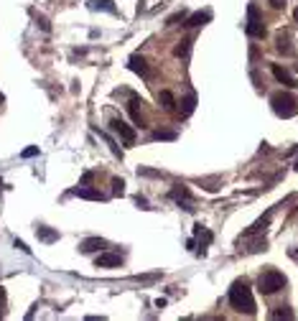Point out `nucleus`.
<instances>
[{
	"mask_svg": "<svg viewBox=\"0 0 298 321\" xmlns=\"http://www.w3.org/2000/svg\"><path fill=\"white\" fill-rule=\"evenodd\" d=\"M229 303H232L235 311L255 316V298H252V291L247 288V283H242V280L232 283V288H229Z\"/></svg>",
	"mask_w": 298,
	"mask_h": 321,
	"instance_id": "nucleus-1",
	"label": "nucleus"
},
{
	"mask_svg": "<svg viewBox=\"0 0 298 321\" xmlns=\"http://www.w3.org/2000/svg\"><path fill=\"white\" fill-rule=\"evenodd\" d=\"M270 105H273V112L278 117H283V120L298 115V97L290 94V92H275L270 97Z\"/></svg>",
	"mask_w": 298,
	"mask_h": 321,
	"instance_id": "nucleus-2",
	"label": "nucleus"
},
{
	"mask_svg": "<svg viewBox=\"0 0 298 321\" xmlns=\"http://www.w3.org/2000/svg\"><path fill=\"white\" fill-rule=\"evenodd\" d=\"M285 283H288V280H285V275H283L280 270H275V268H270V270L260 273V278H257V288H260V293H262V296L278 293Z\"/></svg>",
	"mask_w": 298,
	"mask_h": 321,
	"instance_id": "nucleus-3",
	"label": "nucleus"
},
{
	"mask_svg": "<svg viewBox=\"0 0 298 321\" xmlns=\"http://www.w3.org/2000/svg\"><path fill=\"white\" fill-rule=\"evenodd\" d=\"M247 34L252 39H262L265 36V23H262V16L257 11V6H247Z\"/></svg>",
	"mask_w": 298,
	"mask_h": 321,
	"instance_id": "nucleus-4",
	"label": "nucleus"
},
{
	"mask_svg": "<svg viewBox=\"0 0 298 321\" xmlns=\"http://www.w3.org/2000/svg\"><path fill=\"white\" fill-rule=\"evenodd\" d=\"M110 127H112V133H115V135H117L125 145H135V138H138V135H135V130H133L125 120L115 117V120H110Z\"/></svg>",
	"mask_w": 298,
	"mask_h": 321,
	"instance_id": "nucleus-5",
	"label": "nucleus"
},
{
	"mask_svg": "<svg viewBox=\"0 0 298 321\" xmlns=\"http://www.w3.org/2000/svg\"><path fill=\"white\" fill-rule=\"evenodd\" d=\"M127 69H130V72H135V74H140L143 79H151V69H148L145 59H143V56H138V54H133V56L127 59Z\"/></svg>",
	"mask_w": 298,
	"mask_h": 321,
	"instance_id": "nucleus-6",
	"label": "nucleus"
},
{
	"mask_svg": "<svg viewBox=\"0 0 298 321\" xmlns=\"http://www.w3.org/2000/svg\"><path fill=\"white\" fill-rule=\"evenodd\" d=\"M270 72H273V77H275L280 84H285V87H298V79H295L288 69H283L280 64H273V67H270Z\"/></svg>",
	"mask_w": 298,
	"mask_h": 321,
	"instance_id": "nucleus-7",
	"label": "nucleus"
},
{
	"mask_svg": "<svg viewBox=\"0 0 298 321\" xmlns=\"http://www.w3.org/2000/svg\"><path fill=\"white\" fill-rule=\"evenodd\" d=\"M107 242L102 240V237H87V240H82L79 242V252H84V255H89V252H97V250H102Z\"/></svg>",
	"mask_w": 298,
	"mask_h": 321,
	"instance_id": "nucleus-8",
	"label": "nucleus"
},
{
	"mask_svg": "<svg viewBox=\"0 0 298 321\" xmlns=\"http://www.w3.org/2000/svg\"><path fill=\"white\" fill-rule=\"evenodd\" d=\"M122 265V258L117 252H102L97 255V268H120Z\"/></svg>",
	"mask_w": 298,
	"mask_h": 321,
	"instance_id": "nucleus-9",
	"label": "nucleus"
},
{
	"mask_svg": "<svg viewBox=\"0 0 298 321\" xmlns=\"http://www.w3.org/2000/svg\"><path fill=\"white\" fill-rule=\"evenodd\" d=\"M212 21V11H199V13H191L189 18H186V26L189 28H196V26H204V23H209Z\"/></svg>",
	"mask_w": 298,
	"mask_h": 321,
	"instance_id": "nucleus-10",
	"label": "nucleus"
},
{
	"mask_svg": "<svg viewBox=\"0 0 298 321\" xmlns=\"http://www.w3.org/2000/svg\"><path fill=\"white\" fill-rule=\"evenodd\" d=\"M72 194H74V197H79V199H92V202H102V199H105L97 189H87V186H77Z\"/></svg>",
	"mask_w": 298,
	"mask_h": 321,
	"instance_id": "nucleus-11",
	"label": "nucleus"
},
{
	"mask_svg": "<svg viewBox=\"0 0 298 321\" xmlns=\"http://www.w3.org/2000/svg\"><path fill=\"white\" fill-rule=\"evenodd\" d=\"M138 105H140V100H138V97H130V102H127V112H130L133 122L143 127V112H140V107H138Z\"/></svg>",
	"mask_w": 298,
	"mask_h": 321,
	"instance_id": "nucleus-12",
	"label": "nucleus"
},
{
	"mask_svg": "<svg viewBox=\"0 0 298 321\" xmlns=\"http://www.w3.org/2000/svg\"><path fill=\"white\" fill-rule=\"evenodd\" d=\"M194 110H196V94H194V92H189V94L181 100V117H189Z\"/></svg>",
	"mask_w": 298,
	"mask_h": 321,
	"instance_id": "nucleus-13",
	"label": "nucleus"
},
{
	"mask_svg": "<svg viewBox=\"0 0 298 321\" xmlns=\"http://www.w3.org/2000/svg\"><path fill=\"white\" fill-rule=\"evenodd\" d=\"M275 44H278V51H280V54H285V56H290V54H293V46H290L288 34H283V31H280V34L275 36Z\"/></svg>",
	"mask_w": 298,
	"mask_h": 321,
	"instance_id": "nucleus-14",
	"label": "nucleus"
},
{
	"mask_svg": "<svg viewBox=\"0 0 298 321\" xmlns=\"http://www.w3.org/2000/svg\"><path fill=\"white\" fill-rule=\"evenodd\" d=\"M89 8H92V11H105V13H112V16L117 13V8H115L112 0H92Z\"/></svg>",
	"mask_w": 298,
	"mask_h": 321,
	"instance_id": "nucleus-15",
	"label": "nucleus"
},
{
	"mask_svg": "<svg viewBox=\"0 0 298 321\" xmlns=\"http://www.w3.org/2000/svg\"><path fill=\"white\" fill-rule=\"evenodd\" d=\"M158 100H161L163 110H169V112H171V110H176V105H179V102H176V97H174V94H171L169 89H163V92L158 94Z\"/></svg>",
	"mask_w": 298,
	"mask_h": 321,
	"instance_id": "nucleus-16",
	"label": "nucleus"
},
{
	"mask_svg": "<svg viewBox=\"0 0 298 321\" xmlns=\"http://www.w3.org/2000/svg\"><path fill=\"white\" fill-rule=\"evenodd\" d=\"M36 235H39V240H44V242H56V240H59V232L51 230V227H39Z\"/></svg>",
	"mask_w": 298,
	"mask_h": 321,
	"instance_id": "nucleus-17",
	"label": "nucleus"
},
{
	"mask_svg": "<svg viewBox=\"0 0 298 321\" xmlns=\"http://www.w3.org/2000/svg\"><path fill=\"white\" fill-rule=\"evenodd\" d=\"M189 51H191V39H184V41H179V46L174 49V56L184 59V56H189Z\"/></svg>",
	"mask_w": 298,
	"mask_h": 321,
	"instance_id": "nucleus-18",
	"label": "nucleus"
},
{
	"mask_svg": "<svg viewBox=\"0 0 298 321\" xmlns=\"http://www.w3.org/2000/svg\"><path fill=\"white\" fill-rule=\"evenodd\" d=\"M270 318H295V313L288 306H278L275 311H270Z\"/></svg>",
	"mask_w": 298,
	"mask_h": 321,
	"instance_id": "nucleus-19",
	"label": "nucleus"
},
{
	"mask_svg": "<svg viewBox=\"0 0 298 321\" xmlns=\"http://www.w3.org/2000/svg\"><path fill=\"white\" fill-rule=\"evenodd\" d=\"M151 140H176V133L174 130H156L151 135Z\"/></svg>",
	"mask_w": 298,
	"mask_h": 321,
	"instance_id": "nucleus-20",
	"label": "nucleus"
},
{
	"mask_svg": "<svg viewBox=\"0 0 298 321\" xmlns=\"http://www.w3.org/2000/svg\"><path fill=\"white\" fill-rule=\"evenodd\" d=\"M112 194H115V197H122V194H125V181L117 179V176L112 179Z\"/></svg>",
	"mask_w": 298,
	"mask_h": 321,
	"instance_id": "nucleus-21",
	"label": "nucleus"
},
{
	"mask_svg": "<svg viewBox=\"0 0 298 321\" xmlns=\"http://www.w3.org/2000/svg\"><path fill=\"white\" fill-rule=\"evenodd\" d=\"M171 199H189V189L186 186H176L171 191Z\"/></svg>",
	"mask_w": 298,
	"mask_h": 321,
	"instance_id": "nucleus-22",
	"label": "nucleus"
},
{
	"mask_svg": "<svg viewBox=\"0 0 298 321\" xmlns=\"http://www.w3.org/2000/svg\"><path fill=\"white\" fill-rule=\"evenodd\" d=\"M184 18H186V11H181V13H174V16H171L166 23H169V26H176V23H179V21H184Z\"/></svg>",
	"mask_w": 298,
	"mask_h": 321,
	"instance_id": "nucleus-23",
	"label": "nucleus"
},
{
	"mask_svg": "<svg viewBox=\"0 0 298 321\" xmlns=\"http://www.w3.org/2000/svg\"><path fill=\"white\" fill-rule=\"evenodd\" d=\"M21 155H23V158H34V155H39V148H36V145H31V148H26Z\"/></svg>",
	"mask_w": 298,
	"mask_h": 321,
	"instance_id": "nucleus-24",
	"label": "nucleus"
},
{
	"mask_svg": "<svg viewBox=\"0 0 298 321\" xmlns=\"http://www.w3.org/2000/svg\"><path fill=\"white\" fill-rule=\"evenodd\" d=\"M36 21H39V26H41V28H44V31H46V34H49V31H51V26H49V21H46V18H44V16H39V18H36Z\"/></svg>",
	"mask_w": 298,
	"mask_h": 321,
	"instance_id": "nucleus-25",
	"label": "nucleus"
},
{
	"mask_svg": "<svg viewBox=\"0 0 298 321\" xmlns=\"http://www.w3.org/2000/svg\"><path fill=\"white\" fill-rule=\"evenodd\" d=\"M268 3L275 8V11H280V8H285V0H268Z\"/></svg>",
	"mask_w": 298,
	"mask_h": 321,
	"instance_id": "nucleus-26",
	"label": "nucleus"
},
{
	"mask_svg": "<svg viewBox=\"0 0 298 321\" xmlns=\"http://www.w3.org/2000/svg\"><path fill=\"white\" fill-rule=\"evenodd\" d=\"M16 247H18V250H23L26 255H31V247H26V242H21V240H16Z\"/></svg>",
	"mask_w": 298,
	"mask_h": 321,
	"instance_id": "nucleus-27",
	"label": "nucleus"
},
{
	"mask_svg": "<svg viewBox=\"0 0 298 321\" xmlns=\"http://www.w3.org/2000/svg\"><path fill=\"white\" fill-rule=\"evenodd\" d=\"M138 174H143V176H161L158 171H151V169H140Z\"/></svg>",
	"mask_w": 298,
	"mask_h": 321,
	"instance_id": "nucleus-28",
	"label": "nucleus"
},
{
	"mask_svg": "<svg viewBox=\"0 0 298 321\" xmlns=\"http://www.w3.org/2000/svg\"><path fill=\"white\" fill-rule=\"evenodd\" d=\"M3 298H6V291H3V288H0V301H3Z\"/></svg>",
	"mask_w": 298,
	"mask_h": 321,
	"instance_id": "nucleus-29",
	"label": "nucleus"
},
{
	"mask_svg": "<svg viewBox=\"0 0 298 321\" xmlns=\"http://www.w3.org/2000/svg\"><path fill=\"white\" fill-rule=\"evenodd\" d=\"M293 18H295V23H298V8H295V11H293Z\"/></svg>",
	"mask_w": 298,
	"mask_h": 321,
	"instance_id": "nucleus-30",
	"label": "nucleus"
},
{
	"mask_svg": "<svg viewBox=\"0 0 298 321\" xmlns=\"http://www.w3.org/2000/svg\"><path fill=\"white\" fill-rule=\"evenodd\" d=\"M6 102V97H3V92H0V105H3Z\"/></svg>",
	"mask_w": 298,
	"mask_h": 321,
	"instance_id": "nucleus-31",
	"label": "nucleus"
},
{
	"mask_svg": "<svg viewBox=\"0 0 298 321\" xmlns=\"http://www.w3.org/2000/svg\"><path fill=\"white\" fill-rule=\"evenodd\" d=\"M295 171H298V160H295Z\"/></svg>",
	"mask_w": 298,
	"mask_h": 321,
	"instance_id": "nucleus-32",
	"label": "nucleus"
},
{
	"mask_svg": "<svg viewBox=\"0 0 298 321\" xmlns=\"http://www.w3.org/2000/svg\"><path fill=\"white\" fill-rule=\"evenodd\" d=\"M0 318H3V311H0Z\"/></svg>",
	"mask_w": 298,
	"mask_h": 321,
	"instance_id": "nucleus-33",
	"label": "nucleus"
}]
</instances>
